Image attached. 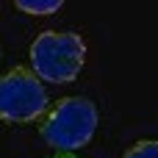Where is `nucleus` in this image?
<instances>
[{
	"label": "nucleus",
	"mask_w": 158,
	"mask_h": 158,
	"mask_svg": "<svg viewBox=\"0 0 158 158\" xmlns=\"http://www.w3.org/2000/svg\"><path fill=\"white\" fill-rule=\"evenodd\" d=\"M97 106L86 97H61L50 111L47 117L42 119V139L44 144L56 147V150H64V153H72V150H81L86 147L92 139H94V131H97Z\"/></svg>",
	"instance_id": "obj_1"
},
{
	"label": "nucleus",
	"mask_w": 158,
	"mask_h": 158,
	"mask_svg": "<svg viewBox=\"0 0 158 158\" xmlns=\"http://www.w3.org/2000/svg\"><path fill=\"white\" fill-rule=\"evenodd\" d=\"M86 61V39L81 33L44 31L31 44V67L47 83H72Z\"/></svg>",
	"instance_id": "obj_2"
},
{
	"label": "nucleus",
	"mask_w": 158,
	"mask_h": 158,
	"mask_svg": "<svg viewBox=\"0 0 158 158\" xmlns=\"http://www.w3.org/2000/svg\"><path fill=\"white\" fill-rule=\"evenodd\" d=\"M47 92L42 78L28 67H14L0 75V119L3 122H36L47 111Z\"/></svg>",
	"instance_id": "obj_3"
},
{
	"label": "nucleus",
	"mask_w": 158,
	"mask_h": 158,
	"mask_svg": "<svg viewBox=\"0 0 158 158\" xmlns=\"http://www.w3.org/2000/svg\"><path fill=\"white\" fill-rule=\"evenodd\" d=\"M14 6L22 11V14H31V17H47V14H56L64 0H14Z\"/></svg>",
	"instance_id": "obj_4"
},
{
	"label": "nucleus",
	"mask_w": 158,
	"mask_h": 158,
	"mask_svg": "<svg viewBox=\"0 0 158 158\" xmlns=\"http://www.w3.org/2000/svg\"><path fill=\"white\" fill-rule=\"evenodd\" d=\"M122 158H158V142H153V139L136 142L133 147H128V153Z\"/></svg>",
	"instance_id": "obj_5"
},
{
	"label": "nucleus",
	"mask_w": 158,
	"mask_h": 158,
	"mask_svg": "<svg viewBox=\"0 0 158 158\" xmlns=\"http://www.w3.org/2000/svg\"><path fill=\"white\" fill-rule=\"evenodd\" d=\"M53 158H75V156H53Z\"/></svg>",
	"instance_id": "obj_6"
}]
</instances>
